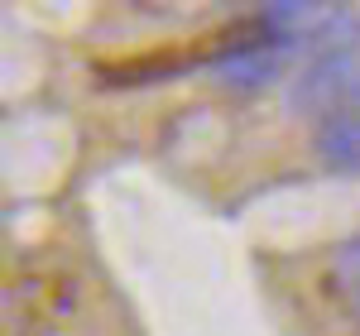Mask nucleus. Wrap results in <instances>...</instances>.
I'll return each instance as SVG.
<instances>
[{"label":"nucleus","mask_w":360,"mask_h":336,"mask_svg":"<svg viewBox=\"0 0 360 336\" xmlns=\"http://www.w3.org/2000/svg\"><path fill=\"white\" fill-rule=\"evenodd\" d=\"M86 303V288L77 274H58V269H39V274H20L5 283V332L10 336H34V332H58L63 322H72Z\"/></svg>","instance_id":"obj_1"},{"label":"nucleus","mask_w":360,"mask_h":336,"mask_svg":"<svg viewBox=\"0 0 360 336\" xmlns=\"http://www.w3.org/2000/svg\"><path fill=\"white\" fill-rule=\"evenodd\" d=\"M360 72V53H327V58H312L303 72L293 77L288 86V111L293 115H327L336 111L346 82Z\"/></svg>","instance_id":"obj_2"},{"label":"nucleus","mask_w":360,"mask_h":336,"mask_svg":"<svg viewBox=\"0 0 360 336\" xmlns=\"http://www.w3.org/2000/svg\"><path fill=\"white\" fill-rule=\"evenodd\" d=\"M312 149L327 168H360V115H327L317 120Z\"/></svg>","instance_id":"obj_3"},{"label":"nucleus","mask_w":360,"mask_h":336,"mask_svg":"<svg viewBox=\"0 0 360 336\" xmlns=\"http://www.w3.org/2000/svg\"><path fill=\"white\" fill-rule=\"evenodd\" d=\"M322 288H327L351 317L360 312V235L332 250V264H327V274H322Z\"/></svg>","instance_id":"obj_4"},{"label":"nucleus","mask_w":360,"mask_h":336,"mask_svg":"<svg viewBox=\"0 0 360 336\" xmlns=\"http://www.w3.org/2000/svg\"><path fill=\"white\" fill-rule=\"evenodd\" d=\"M307 44H312V58L360 53V10H351V5H332L327 20L317 25V34H312Z\"/></svg>","instance_id":"obj_5"},{"label":"nucleus","mask_w":360,"mask_h":336,"mask_svg":"<svg viewBox=\"0 0 360 336\" xmlns=\"http://www.w3.org/2000/svg\"><path fill=\"white\" fill-rule=\"evenodd\" d=\"M332 115H360V72L346 82V91H341V101H336Z\"/></svg>","instance_id":"obj_6"}]
</instances>
